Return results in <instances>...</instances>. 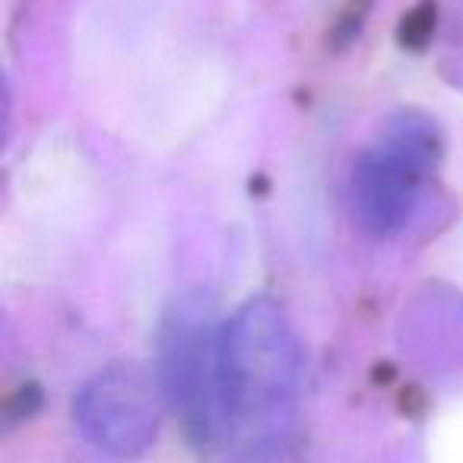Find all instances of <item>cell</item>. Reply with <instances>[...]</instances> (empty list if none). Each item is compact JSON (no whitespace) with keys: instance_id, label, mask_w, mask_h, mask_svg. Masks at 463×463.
<instances>
[{"instance_id":"1","label":"cell","mask_w":463,"mask_h":463,"mask_svg":"<svg viewBox=\"0 0 463 463\" xmlns=\"http://www.w3.org/2000/svg\"><path fill=\"white\" fill-rule=\"evenodd\" d=\"M298 349L277 308L248 305L225 327L219 346L222 431L248 457L279 448L292 422Z\"/></svg>"},{"instance_id":"2","label":"cell","mask_w":463,"mask_h":463,"mask_svg":"<svg viewBox=\"0 0 463 463\" xmlns=\"http://www.w3.org/2000/svg\"><path fill=\"white\" fill-rule=\"evenodd\" d=\"M441 159V140L429 118L400 115L353 165V213L372 235H397L416 219L425 187Z\"/></svg>"},{"instance_id":"3","label":"cell","mask_w":463,"mask_h":463,"mask_svg":"<svg viewBox=\"0 0 463 463\" xmlns=\"http://www.w3.org/2000/svg\"><path fill=\"white\" fill-rule=\"evenodd\" d=\"M219 346L203 311L181 308L162 336V384L187 431L210 441L222 431L219 403Z\"/></svg>"},{"instance_id":"4","label":"cell","mask_w":463,"mask_h":463,"mask_svg":"<svg viewBox=\"0 0 463 463\" xmlns=\"http://www.w3.org/2000/svg\"><path fill=\"white\" fill-rule=\"evenodd\" d=\"M77 416L86 438L105 454L137 457L153 444L159 406L143 374H137L134 368H115L86 387Z\"/></svg>"}]
</instances>
